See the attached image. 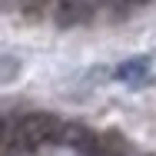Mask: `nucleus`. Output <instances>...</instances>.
Masks as SVG:
<instances>
[{"mask_svg": "<svg viewBox=\"0 0 156 156\" xmlns=\"http://www.w3.org/2000/svg\"><path fill=\"white\" fill-rule=\"evenodd\" d=\"M63 143H66L70 150L83 153V156H93L96 153V143H100V133H93L90 126H66Z\"/></svg>", "mask_w": 156, "mask_h": 156, "instance_id": "7ed1b4c3", "label": "nucleus"}, {"mask_svg": "<svg viewBox=\"0 0 156 156\" xmlns=\"http://www.w3.org/2000/svg\"><path fill=\"white\" fill-rule=\"evenodd\" d=\"M53 7H57V0H23V13H30V17H40Z\"/></svg>", "mask_w": 156, "mask_h": 156, "instance_id": "423d86ee", "label": "nucleus"}, {"mask_svg": "<svg viewBox=\"0 0 156 156\" xmlns=\"http://www.w3.org/2000/svg\"><path fill=\"white\" fill-rule=\"evenodd\" d=\"M116 76L123 80L126 87H143L146 80H150V63L143 60V57H136V60H126L120 70H116Z\"/></svg>", "mask_w": 156, "mask_h": 156, "instance_id": "20e7f679", "label": "nucleus"}, {"mask_svg": "<svg viewBox=\"0 0 156 156\" xmlns=\"http://www.w3.org/2000/svg\"><path fill=\"white\" fill-rule=\"evenodd\" d=\"M63 133H66V123L60 116L27 113L17 123H10V129H7V156H13L17 150L20 153H40L53 143H63Z\"/></svg>", "mask_w": 156, "mask_h": 156, "instance_id": "f257e3e1", "label": "nucleus"}, {"mask_svg": "<svg viewBox=\"0 0 156 156\" xmlns=\"http://www.w3.org/2000/svg\"><path fill=\"white\" fill-rule=\"evenodd\" d=\"M143 156H156V153H143Z\"/></svg>", "mask_w": 156, "mask_h": 156, "instance_id": "1a4fd4ad", "label": "nucleus"}, {"mask_svg": "<svg viewBox=\"0 0 156 156\" xmlns=\"http://www.w3.org/2000/svg\"><path fill=\"white\" fill-rule=\"evenodd\" d=\"M53 17H57V23H63V27L87 23V20L93 17V7H87L83 0H57V7H53Z\"/></svg>", "mask_w": 156, "mask_h": 156, "instance_id": "f03ea898", "label": "nucleus"}, {"mask_svg": "<svg viewBox=\"0 0 156 156\" xmlns=\"http://www.w3.org/2000/svg\"><path fill=\"white\" fill-rule=\"evenodd\" d=\"M93 156H129V146H126L123 133H116V129L100 133V143H96V153Z\"/></svg>", "mask_w": 156, "mask_h": 156, "instance_id": "39448f33", "label": "nucleus"}, {"mask_svg": "<svg viewBox=\"0 0 156 156\" xmlns=\"http://www.w3.org/2000/svg\"><path fill=\"white\" fill-rule=\"evenodd\" d=\"M143 3H150V0H120L123 10H136V7H143Z\"/></svg>", "mask_w": 156, "mask_h": 156, "instance_id": "0eeeda50", "label": "nucleus"}, {"mask_svg": "<svg viewBox=\"0 0 156 156\" xmlns=\"http://www.w3.org/2000/svg\"><path fill=\"white\" fill-rule=\"evenodd\" d=\"M83 3H87V7H96V3H103V0H83Z\"/></svg>", "mask_w": 156, "mask_h": 156, "instance_id": "6e6552de", "label": "nucleus"}]
</instances>
